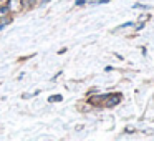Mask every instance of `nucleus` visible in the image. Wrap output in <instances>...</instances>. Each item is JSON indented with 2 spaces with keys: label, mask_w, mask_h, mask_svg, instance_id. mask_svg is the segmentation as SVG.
<instances>
[{
  "label": "nucleus",
  "mask_w": 154,
  "mask_h": 141,
  "mask_svg": "<svg viewBox=\"0 0 154 141\" xmlns=\"http://www.w3.org/2000/svg\"><path fill=\"white\" fill-rule=\"evenodd\" d=\"M119 101H121V95L119 93H109V95H104L103 105H101V106H116Z\"/></svg>",
  "instance_id": "1"
},
{
  "label": "nucleus",
  "mask_w": 154,
  "mask_h": 141,
  "mask_svg": "<svg viewBox=\"0 0 154 141\" xmlns=\"http://www.w3.org/2000/svg\"><path fill=\"white\" fill-rule=\"evenodd\" d=\"M48 101H51V103H53V101H61V96H50Z\"/></svg>",
  "instance_id": "2"
}]
</instances>
